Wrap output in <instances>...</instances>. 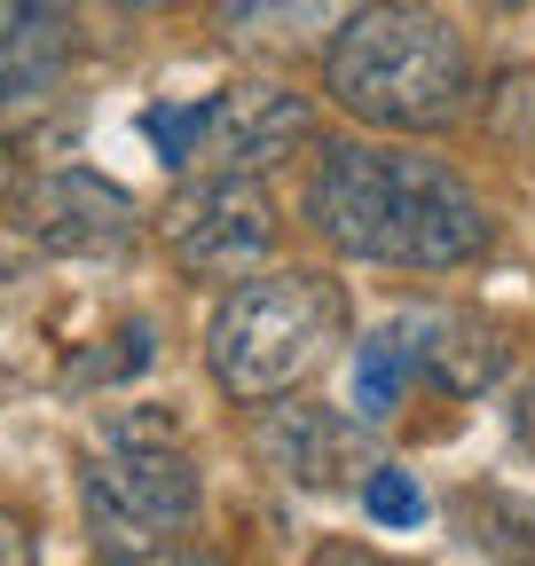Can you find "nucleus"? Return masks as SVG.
I'll return each instance as SVG.
<instances>
[{
	"instance_id": "f257e3e1",
	"label": "nucleus",
	"mask_w": 535,
	"mask_h": 566,
	"mask_svg": "<svg viewBox=\"0 0 535 566\" xmlns=\"http://www.w3.org/2000/svg\"><path fill=\"white\" fill-rule=\"evenodd\" d=\"M307 229L370 268H410V275H449L473 268L496 244L489 197L464 181L449 158L394 150V142H323L307 174Z\"/></svg>"
},
{
	"instance_id": "f03ea898",
	"label": "nucleus",
	"mask_w": 535,
	"mask_h": 566,
	"mask_svg": "<svg viewBox=\"0 0 535 566\" xmlns=\"http://www.w3.org/2000/svg\"><path fill=\"white\" fill-rule=\"evenodd\" d=\"M323 95L378 134H449L473 111V55L418 0H363L323 48Z\"/></svg>"
},
{
	"instance_id": "7ed1b4c3",
	"label": "nucleus",
	"mask_w": 535,
	"mask_h": 566,
	"mask_svg": "<svg viewBox=\"0 0 535 566\" xmlns=\"http://www.w3.org/2000/svg\"><path fill=\"white\" fill-rule=\"evenodd\" d=\"M197 504H206V480H197V449L181 441L174 417L158 409L103 417V433L87 441V464H80V512L103 566L166 558L197 527Z\"/></svg>"
},
{
	"instance_id": "20e7f679",
	"label": "nucleus",
	"mask_w": 535,
	"mask_h": 566,
	"mask_svg": "<svg viewBox=\"0 0 535 566\" xmlns=\"http://www.w3.org/2000/svg\"><path fill=\"white\" fill-rule=\"evenodd\" d=\"M347 346V292L323 268H252L206 331V370L229 401H284Z\"/></svg>"
},
{
	"instance_id": "39448f33",
	"label": "nucleus",
	"mask_w": 535,
	"mask_h": 566,
	"mask_svg": "<svg viewBox=\"0 0 535 566\" xmlns=\"http://www.w3.org/2000/svg\"><path fill=\"white\" fill-rule=\"evenodd\" d=\"M512 370V331L481 307H394L363 354H355V409L363 424H386L410 394L473 401Z\"/></svg>"
},
{
	"instance_id": "423d86ee",
	"label": "nucleus",
	"mask_w": 535,
	"mask_h": 566,
	"mask_svg": "<svg viewBox=\"0 0 535 566\" xmlns=\"http://www.w3.org/2000/svg\"><path fill=\"white\" fill-rule=\"evenodd\" d=\"M158 237H166L181 275H229L237 283L284 244V221H276V197L252 174H206L158 212Z\"/></svg>"
},
{
	"instance_id": "0eeeda50",
	"label": "nucleus",
	"mask_w": 535,
	"mask_h": 566,
	"mask_svg": "<svg viewBox=\"0 0 535 566\" xmlns=\"http://www.w3.org/2000/svg\"><path fill=\"white\" fill-rule=\"evenodd\" d=\"M315 134V103L292 95L284 80H237L221 95H206V126H197V158L206 174H268L284 166L292 150H307Z\"/></svg>"
},
{
	"instance_id": "6e6552de",
	"label": "nucleus",
	"mask_w": 535,
	"mask_h": 566,
	"mask_svg": "<svg viewBox=\"0 0 535 566\" xmlns=\"http://www.w3.org/2000/svg\"><path fill=\"white\" fill-rule=\"evenodd\" d=\"M260 457L307 495H355L363 472L378 464V441L363 417L284 394V401H260Z\"/></svg>"
},
{
	"instance_id": "1a4fd4ad",
	"label": "nucleus",
	"mask_w": 535,
	"mask_h": 566,
	"mask_svg": "<svg viewBox=\"0 0 535 566\" xmlns=\"http://www.w3.org/2000/svg\"><path fill=\"white\" fill-rule=\"evenodd\" d=\"M24 229H32V244H48L63 260H118L143 237V212H134V197L118 181L63 166V174H40L24 189Z\"/></svg>"
},
{
	"instance_id": "9d476101",
	"label": "nucleus",
	"mask_w": 535,
	"mask_h": 566,
	"mask_svg": "<svg viewBox=\"0 0 535 566\" xmlns=\"http://www.w3.org/2000/svg\"><path fill=\"white\" fill-rule=\"evenodd\" d=\"M363 0H213V32L237 55H323Z\"/></svg>"
},
{
	"instance_id": "9b49d317",
	"label": "nucleus",
	"mask_w": 535,
	"mask_h": 566,
	"mask_svg": "<svg viewBox=\"0 0 535 566\" xmlns=\"http://www.w3.org/2000/svg\"><path fill=\"white\" fill-rule=\"evenodd\" d=\"M63 71H72V9L0 0V103H40Z\"/></svg>"
},
{
	"instance_id": "f8f14e48",
	"label": "nucleus",
	"mask_w": 535,
	"mask_h": 566,
	"mask_svg": "<svg viewBox=\"0 0 535 566\" xmlns=\"http://www.w3.org/2000/svg\"><path fill=\"white\" fill-rule=\"evenodd\" d=\"M355 495H363V512H370L378 527H418V520H426V488H418V472H401V464H386V457L363 472Z\"/></svg>"
},
{
	"instance_id": "ddd939ff",
	"label": "nucleus",
	"mask_w": 535,
	"mask_h": 566,
	"mask_svg": "<svg viewBox=\"0 0 535 566\" xmlns=\"http://www.w3.org/2000/svg\"><path fill=\"white\" fill-rule=\"evenodd\" d=\"M473 520L489 527L481 543H489L496 558H512V566H535V512H527V504H496V495H489V504H473Z\"/></svg>"
},
{
	"instance_id": "4468645a",
	"label": "nucleus",
	"mask_w": 535,
	"mask_h": 566,
	"mask_svg": "<svg viewBox=\"0 0 535 566\" xmlns=\"http://www.w3.org/2000/svg\"><path fill=\"white\" fill-rule=\"evenodd\" d=\"M197 126H206V103H158V111H143V134L158 142L166 166H189L197 158Z\"/></svg>"
},
{
	"instance_id": "2eb2a0df",
	"label": "nucleus",
	"mask_w": 535,
	"mask_h": 566,
	"mask_svg": "<svg viewBox=\"0 0 535 566\" xmlns=\"http://www.w3.org/2000/svg\"><path fill=\"white\" fill-rule=\"evenodd\" d=\"M0 566H40V543H32V520L0 504Z\"/></svg>"
},
{
	"instance_id": "dca6fc26",
	"label": "nucleus",
	"mask_w": 535,
	"mask_h": 566,
	"mask_svg": "<svg viewBox=\"0 0 535 566\" xmlns=\"http://www.w3.org/2000/svg\"><path fill=\"white\" fill-rule=\"evenodd\" d=\"M166 566H229V558H221V551H181V543H174Z\"/></svg>"
},
{
	"instance_id": "f3484780",
	"label": "nucleus",
	"mask_w": 535,
	"mask_h": 566,
	"mask_svg": "<svg viewBox=\"0 0 535 566\" xmlns=\"http://www.w3.org/2000/svg\"><path fill=\"white\" fill-rule=\"evenodd\" d=\"M9 189H17V150L0 142V197H9Z\"/></svg>"
},
{
	"instance_id": "a211bd4d",
	"label": "nucleus",
	"mask_w": 535,
	"mask_h": 566,
	"mask_svg": "<svg viewBox=\"0 0 535 566\" xmlns=\"http://www.w3.org/2000/svg\"><path fill=\"white\" fill-rule=\"evenodd\" d=\"M481 9H496V17H512V9H535V0H481Z\"/></svg>"
},
{
	"instance_id": "6ab92c4d",
	"label": "nucleus",
	"mask_w": 535,
	"mask_h": 566,
	"mask_svg": "<svg viewBox=\"0 0 535 566\" xmlns=\"http://www.w3.org/2000/svg\"><path fill=\"white\" fill-rule=\"evenodd\" d=\"M126 9H166V0H126Z\"/></svg>"
}]
</instances>
